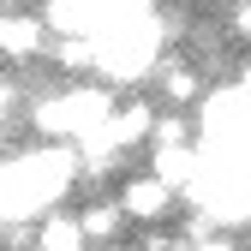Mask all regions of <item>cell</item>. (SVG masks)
I'll list each match as a JSON object with an SVG mask.
<instances>
[{"mask_svg": "<svg viewBox=\"0 0 251 251\" xmlns=\"http://www.w3.org/2000/svg\"><path fill=\"white\" fill-rule=\"evenodd\" d=\"M120 203H126V215H138V222H162V215L174 209V185L162 174H144V179H132L120 192Z\"/></svg>", "mask_w": 251, "mask_h": 251, "instance_id": "obj_3", "label": "cell"}, {"mask_svg": "<svg viewBox=\"0 0 251 251\" xmlns=\"http://www.w3.org/2000/svg\"><path fill=\"white\" fill-rule=\"evenodd\" d=\"M198 96H203V84H198L192 66H162V102L168 108H192Z\"/></svg>", "mask_w": 251, "mask_h": 251, "instance_id": "obj_8", "label": "cell"}, {"mask_svg": "<svg viewBox=\"0 0 251 251\" xmlns=\"http://www.w3.org/2000/svg\"><path fill=\"white\" fill-rule=\"evenodd\" d=\"M150 174H162L174 192H179V185H198L203 162H198V150H192V144H168V150H155V168H150Z\"/></svg>", "mask_w": 251, "mask_h": 251, "instance_id": "obj_6", "label": "cell"}, {"mask_svg": "<svg viewBox=\"0 0 251 251\" xmlns=\"http://www.w3.org/2000/svg\"><path fill=\"white\" fill-rule=\"evenodd\" d=\"M198 251H239V245H233V233H203Z\"/></svg>", "mask_w": 251, "mask_h": 251, "instance_id": "obj_10", "label": "cell"}, {"mask_svg": "<svg viewBox=\"0 0 251 251\" xmlns=\"http://www.w3.org/2000/svg\"><path fill=\"white\" fill-rule=\"evenodd\" d=\"M54 66L60 72H90L96 66V36H60L54 42Z\"/></svg>", "mask_w": 251, "mask_h": 251, "instance_id": "obj_9", "label": "cell"}, {"mask_svg": "<svg viewBox=\"0 0 251 251\" xmlns=\"http://www.w3.org/2000/svg\"><path fill=\"white\" fill-rule=\"evenodd\" d=\"M96 251H126V245H120V239H108V245H96Z\"/></svg>", "mask_w": 251, "mask_h": 251, "instance_id": "obj_12", "label": "cell"}, {"mask_svg": "<svg viewBox=\"0 0 251 251\" xmlns=\"http://www.w3.org/2000/svg\"><path fill=\"white\" fill-rule=\"evenodd\" d=\"M108 114H114V96H108V90L78 84V90H66V96H48V102L36 108V126H42L48 138L78 144V138H90V132H102Z\"/></svg>", "mask_w": 251, "mask_h": 251, "instance_id": "obj_1", "label": "cell"}, {"mask_svg": "<svg viewBox=\"0 0 251 251\" xmlns=\"http://www.w3.org/2000/svg\"><path fill=\"white\" fill-rule=\"evenodd\" d=\"M90 239H84V222L78 215H60V209H48L42 222H36V251H84Z\"/></svg>", "mask_w": 251, "mask_h": 251, "instance_id": "obj_5", "label": "cell"}, {"mask_svg": "<svg viewBox=\"0 0 251 251\" xmlns=\"http://www.w3.org/2000/svg\"><path fill=\"white\" fill-rule=\"evenodd\" d=\"M84 239L90 245H108V239H120V222H126V203H114V198H96V203H84Z\"/></svg>", "mask_w": 251, "mask_h": 251, "instance_id": "obj_7", "label": "cell"}, {"mask_svg": "<svg viewBox=\"0 0 251 251\" xmlns=\"http://www.w3.org/2000/svg\"><path fill=\"white\" fill-rule=\"evenodd\" d=\"M239 90H245V102H251V66H245V72H239Z\"/></svg>", "mask_w": 251, "mask_h": 251, "instance_id": "obj_11", "label": "cell"}, {"mask_svg": "<svg viewBox=\"0 0 251 251\" xmlns=\"http://www.w3.org/2000/svg\"><path fill=\"white\" fill-rule=\"evenodd\" d=\"M48 48V18L36 12H0V54L6 60H36Z\"/></svg>", "mask_w": 251, "mask_h": 251, "instance_id": "obj_2", "label": "cell"}, {"mask_svg": "<svg viewBox=\"0 0 251 251\" xmlns=\"http://www.w3.org/2000/svg\"><path fill=\"white\" fill-rule=\"evenodd\" d=\"M150 132H155V102H144V96L120 102V108L108 114V138H114L120 150H132V144H150Z\"/></svg>", "mask_w": 251, "mask_h": 251, "instance_id": "obj_4", "label": "cell"}]
</instances>
